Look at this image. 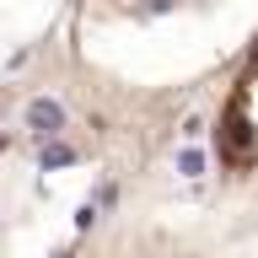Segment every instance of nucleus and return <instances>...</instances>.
Wrapping results in <instances>:
<instances>
[{
  "instance_id": "nucleus-1",
  "label": "nucleus",
  "mask_w": 258,
  "mask_h": 258,
  "mask_svg": "<svg viewBox=\"0 0 258 258\" xmlns=\"http://www.w3.org/2000/svg\"><path fill=\"white\" fill-rule=\"evenodd\" d=\"M27 129L38 135V140H54V135L64 129V108L54 102V97H32L27 102Z\"/></svg>"
},
{
  "instance_id": "nucleus-2",
  "label": "nucleus",
  "mask_w": 258,
  "mask_h": 258,
  "mask_svg": "<svg viewBox=\"0 0 258 258\" xmlns=\"http://www.w3.org/2000/svg\"><path fill=\"white\" fill-rule=\"evenodd\" d=\"M70 161H76L70 145H43V172H48V167H70Z\"/></svg>"
},
{
  "instance_id": "nucleus-3",
  "label": "nucleus",
  "mask_w": 258,
  "mask_h": 258,
  "mask_svg": "<svg viewBox=\"0 0 258 258\" xmlns=\"http://www.w3.org/2000/svg\"><path fill=\"white\" fill-rule=\"evenodd\" d=\"M177 172H183V177H199V172H205V151H183V156H177Z\"/></svg>"
},
{
  "instance_id": "nucleus-4",
  "label": "nucleus",
  "mask_w": 258,
  "mask_h": 258,
  "mask_svg": "<svg viewBox=\"0 0 258 258\" xmlns=\"http://www.w3.org/2000/svg\"><path fill=\"white\" fill-rule=\"evenodd\" d=\"M97 215H102V210H97V199H92V205H81V210H76V226H81V231H86V226H92Z\"/></svg>"
},
{
  "instance_id": "nucleus-5",
  "label": "nucleus",
  "mask_w": 258,
  "mask_h": 258,
  "mask_svg": "<svg viewBox=\"0 0 258 258\" xmlns=\"http://www.w3.org/2000/svg\"><path fill=\"white\" fill-rule=\"evenodd\" d=\"M54 258H70V253H54Z\"/></svg>"
},
{
  "instance_id": "nucleus-6",
  "label": "nucleus",
  "mask_w": 258,
  "mask_h": 258,
  "mask_svg": "<svg viewBox=\"0 0 258 258\" xmlns=\"http://www.w3.org/2000/svg\"><path fill=\"white\" fill-rule=\"evenodd\" d=\"M156 6H167V0H156Z\"/></svg>"
}]
</instances>
